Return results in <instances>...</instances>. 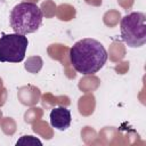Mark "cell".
<instances>
[{"instance_id": "cell-1", "label": "cell", "mask_w": 146, "mask_h": 146, "mask_svg": "<svg viewBox=\"0 0 146 146\" xmlns=\"http://www.w3.org/2000/svg\"><path fill=\"white\" fill-rule=\"evenodd\" d=\"M70 60L78 73L91 75L97 73L105 65L107 51L99 41L86 38L79 40L71 47Z\"/></svg>"}, {"instance_id": "cell-2", "label": "cell", "mask_w": 146, "mask_h": 146, "mask_svg": "<svg viewBox=\"0 0 146 146\" xmlns=\"http://www.w3.org/2000/svg\"><path fill=\"white\" fill-rule=\"evenodd\" d=\"M43 13L41 8L29 1H23L17 3L10 11L9 22L10 26L15 33L18 34H30L39 30L42 24Z\"/></svg>"}, {"instance_id": "cell-3", "label": "cell", "mask_w": 146, "mask_h": 146, "mask_svg": "<svg viewBox=\"0 0 146 146\" xmlns=\"http://www.w3.org/2000/svg\"><path fill=\"white\" fill-rule=\"evenodd\" d=\"M121 38L130 48H140L146 42V15L132 11L125 15L120 23Z\"/></svg>"}, {"instance_id": "cell-4", "label": "cell", "mask_w": 146, "mask_h": 146, "mask_svg": "<svg viewBox=\"0 0 146 146\" xmlns=\"http://www.w3.org/2000/svg\"><path fill=\"white\" fill-rule=\"evenodd\" d=\"M27 38L18 33H2L0 36V62L21 63L25 58Z\"/></svg>"}, {"instance_id": "cell-5", "label": "cell", "mask_w": 146, "mask_h": 146, "mask_svg": "<svg viewBox=\"0 0 146 146\" xmlns=\"http://www.w3.org/2000/svg\"><path fill=\"white\" fill-rule=\"evenodd\" d=\"M50 119V124L57 130L64 131L67 128H70L71 122H72V115L70 110H67L64 106H58L54 107L50 112L49 115Z\"/></svg>"}, {"instance_id": "cell-6", "label": "cell", "mask_w": 146, "mask_h": 146, "mask_svg": "<svg viewBox=\"0 0 146 146\" xmlns=\"http://www.w3.org/2000/svg\"><path fill=\"white\" fill-rule=\"evenodd\" d=\"M16 145H42L41 140H39L38 138L33 137V136H23L21 139L17 140Z\"/></svg>"}]
</instances>
